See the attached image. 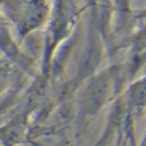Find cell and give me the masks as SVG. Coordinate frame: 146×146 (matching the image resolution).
<instances>
[{
    "mask_svg": "<svg viewBox=\"0 0 146 146\" xmlns=\"http://www.w3.org/2000/svg\"><path fill=\"white\" fill-rule=\"evenodd\" d=\"M139 17H141L142 19L146 20V9H144L143 11H141V13H139Z\"/></svg>",
    "mask_w": 146,
    "mask_h": 146,
    "instance_id": "1",
    "label": "cell"
}]
</instances>
